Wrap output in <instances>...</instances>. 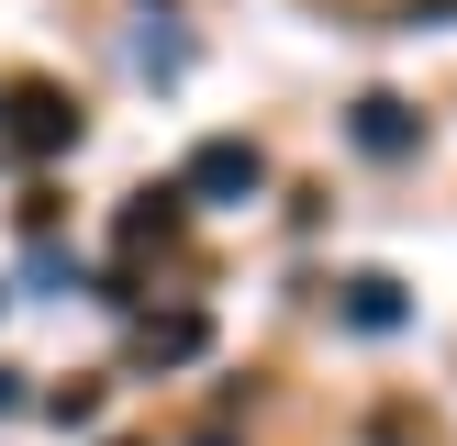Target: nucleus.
I'll return each mask as SVG.
<instances>
[{
    "label": "nucleus",
    "instance_id": "f257e3e1",
    "mask_svg": "<svg viewBox=\"0 0 457 446\" xmlns=\"http://www.w3.org/2000/svg\"><path fill=\"white\" fill-rule=\"evenodd\" d=\"M0 112H12L0 134H12L22 156H67V145H79V101H67L56 78H22V89H0Z\"/></svg>",
    "mask_w": 457,
    "mask_h": 446
},
{
    "label": "nucleus",
    "instance_id": "f03ea898",
    "mask_svg": "<svg viewBox=\"0 0 457 446\" xmlns=\"http://www.w3.org/2000/svg\"><path fill=\"white\" fill-rule=\"evenodd\" d=\"M268 190V156L245 145V134H212V145L190 156V178H179V201H257Z\"/></svg>",
    "mask_w": 457,
    "mask_h": 446
},
{
    "label": "nucleus",
    "instance_id": "7ed1b4c3",
    "mask_svg": "<svg viewBox=\"0 0 457 446\" xmlns=\"http://www.w3.org/2000/svg\"><path fill=\"white\" fill-rule=\"evenodd\" d=\"M346 134H357V145H369V156H413V145H424L413 101H391V89H369V101L346 112Z\"/></svg>",
    "mask_w": 457,
    "mask_h": 446
},
{
    "label": "nucleus",
    "instance_id": "20e7f679",
    "mask_svg": "<svg viewBox=\"0 0 457 446\" xmlns=\"http://www.w3.org/2000/svg\"><path fill=\"white\" fill-rule=\"evenodd\" d=\"M402 312H413V301H402L391 268H357V279H346V324H357V334H391Z\"/></svg>",
    "mask_w": 457,
    "mask_h": 446
},
{
    "label": "nucleus",
    "instance_id": "39448f33",
    "mask_svg": "<svg viewBox=\"0 0 457 446\" xmlns=\"http://www.w3.org/2000/svg\"><path fill=\"white\" fill-rule=\"evenodd\" d=\"M201 346H212V324H201V312H168V324L134 334V357H145V368H179V357H201Z\"/></svg>",
    "mask_w": 457,
    "mask_h": 446
},
{
    "label": "nucleus",
    "instance_id": "423d86ee",
    "mask_svg": "<svg viewBox=\"0 0 457 446\" xmlns=\"http://www.w3.org/2000/svg\"><path fill=\"white\" fill-rule=\"evenodd\" d=\"M168 235H179V190H134V212H123V257H156Z\"/></svg>",
    "mask_w": 457,
    "mask_h": 446
},
{
    "label": "nucleus",
    "instance_id": "0eeeda50",
    "mask_svg": "<svg viewBox=\"0 0 457 446\" xmlns=\"http://www.w3.org/2000/svg\"><path fill=\"white\" fill-rule=\"evenodd\" d=\"M369 435H379V446H436V424H413V413H379Z\"/></svg>",
    "mask_w": 457,
    "mask_h": 446
},
{
    "label": "nucleus",
    "instance_id": "6e6552de",
    "mask_svg": "<svg viewBox=\"0 0 457 446\" xmlns=\"http://www.w3.org/2000/svg\"><path fill=\"white\" fill-rule=\"evenodd\" d=\"M402 12H413V22H424V12H457V0H402Z\"/></svg>",
    "mask_w": 457,
    "mask_h": 446
},
{
    "label": "nucleus",
    "instance_id": "1a4fd4ad",
    "mask_svg": "<svg viewBox=\"0 0 457 446\" xmlns=\"http://www.w3.org/2000/svg\"><path fill=\"white\" fill-rule=\"evenodd\" d=\"M12 401H22V391H12V368H0V413H12Z\"/></svg>",
    "mask_w": 457,
    "mask_h": 446
},
{
    "label": "nucleus",
    "instance_id": "9d476101",
    "mask_svg": "<svg viewBox=\"0 0 457 446\" xmlns=\"http://www.w3.org/2000/svg\"><path fill=\"white\" fill-rule=\"evenodd\" d=\"M123 446H134V435H123Z\"/></svg>",
    "mask_w": 457,
    "mask_h": 446
}]
</instances>
